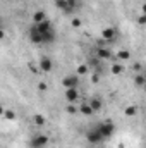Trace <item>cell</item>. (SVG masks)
<instances>
[{
	"mask_svg": "<svg viewBox=\"0 0 146 148\" xmlns=\"http://www.w3.org/2000/svg\"><path fill=\"white\" fill-rule=\"evenodd\" d=\"M57 5H59L62 10L69 12V10H72L74 7H76V0H57Z\"/></svg>",
	"mask_w": 146,
	"mask_h": 148,
	"instance_id": "2",
	"label": "cell"
},
{
	"mask_svg": "<svg viewBox=\"0 0 146 148\" xmlns=\"http://www.w3.org/2000/svg\"><path fill=\"white\" fill-rule=\"evenodd\" d=\"M40 66H41V69H43V71H50V69H52V62H50L48 59H41Z\"/></svg>",
	"mask_w": 146,
	"mask_h": 148,
	"instance_id": "5",
	"label": "cell"
},
{
	"mask_svg": "<svg viewBox=\"0 0 146 148\" xmlns=\"http://www.w3.org/2000/svg\"><path fill=\"white\" fill-rule=\"evenodd\" d=\"M76 83H77V77H65L64 79V84L67 88H76Z\"/></svg>",
	"mask_w": 146,
	"mask_h": 148,
	"instance_id": "4",
	"label": "cell"
},
{
	"mask_svg": "<svg viewBox=\"0 0 146 148\" xmlns=\"http://www.w3.org/2000/svg\"><path fill=\"white\" fill-rule=\"evenodd\" d=\"M29 40L36 45H48L55 40V29L50 24V21H41V23H35L29 28Z\"/></svg>",
	"mask_w": 146,
	"mask_h": 148,
	"instance_id": "1",
	"label": "cell"
},
{
	"mask_svg": "<svg viewBox=\"0 0 146 148\" xmlns=\"http://www.w3.org/2000/svg\"><path fill=\"white\" fill-rule=\"evenodd\" d=\"M46 141H48L46 136H36V138L31 140V147L33 148H43L45 145H46Z\"/></svg>",
	"mask_w": 146,
	"mask_h": 148,
	"instance_id": "3",
	"label": "cell"
},
{
	"mask_svg": "<svg viewBox=\"0 0 146 148\" xmlns=\"http://www.w3.org/2000/svg\"><path fill=\"white\" fill-rule=\"evenodd\" d=\"M103 36H105V38H112V36H113V29H107V31L103 33Z\"/></svg>",
	"mask_w": 146,
	"mask_h": 148,
	"instance_id": "6",
	"label": "cell"
}]
</instances>
